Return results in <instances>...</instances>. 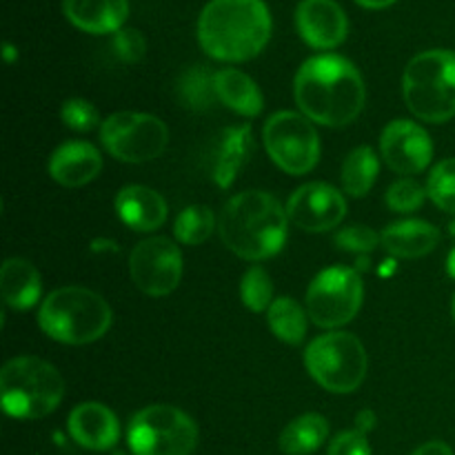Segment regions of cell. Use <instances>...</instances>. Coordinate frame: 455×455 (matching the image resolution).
<instances>
[{"label":"cell","instance_id":"6da1fadb","mask_svg":"<svg viewBox=\"0 0 455 455\" xmlns=\"http://www.w3.org/2000/svg\"><path fill=\"white\" fill-rule=\"evenodd\" d=\"M296 102L311 123L345 127L364 107V83L354 62L336 53H320L302 62L293 83Z\"/></svg>","mask_w":455,"mask_h":455},{"label":"cell","instance_id":"7a4b0ae2","mask_svg":"<svg viewBox=\"0 0 455 455\" xmlns=\"http://www.w3.org/2000/svg\"><path fill=\"white\" fill-rule=\"evenodd\" d=\"M269 38L271 12L265 0H209L200 12V47L216 60H249Z\"/></svg>","mask_w":455,"mask_h":455},{"label":"cell","instance_id":"3957f363","mask_svg":"<svg viewBox=\"0 0 455 455\" xmlns=\"http://www.w3.org/2000/svg\"><path fill=\"white\" fill-rule=\"evenodd\" d=\"M289 216L283 204L267 191H243L222 207L218 231L235 256L244 260H267L287 240Z\"/></svg>","mask_w":455,"mask_h":455},{"label":"cell","instance_id":"277c9868","mask_svg":"<svg viewBox=\"0 0 455 455\" xmlns=\"http://www.w3.org/2000/svg\"><path fill=\"white\" fill-rule=\"evenodd\" d=\"M38 324L62 345H89L109 331L111 309L102 296L84 287H62L49 293L38 311Z\"/></svg>","mask_w":455,"mask_h":455},{"label":"cell","instance_id":"5b68a950","mask_svg":"<svg viewBox=\"0 0 455 455\" xmlns=\"http://www.w3.org/2000/svg\"><path fill=\"white\" fill-rule=\"evenodd\" d=\"M65 395V380L53 364L34 355H18L0 371V400L7 416L38 420L56 411Z\"/></svg>","mask_w":455,"mask_h":455},{"label":"cell","instance_id":"8992f818","mask_svg":"<svg viewBox=\"0 0 455 455\" xmlns=\"http://www.w3.org/2000/svg\"><path fill=\"white\" fill-rule=\"evenodd\" d=\"M409 111L425 123H447L455 116V53L429 49L409 60L403 76Z\"/></svg>","mask_w":455,"mask_h":455},{"label":"cell","instance_id":"52a82bcc","mask_svg":"<svg viewBox=\"0 0 455 455\" xmlns=\"http://www.w3.org/2000/svg\"><path fill=\"white\" fill-rule=\"evenodd\" d=\"M305 364L323 389L331 394H351L367 376V351L354 333L331 331L307 347Z\"/></svg>","mask_w":455,"mask_h":455},{"label":"cell","instance_id":"ba28073f","mask_svg":"<svg viewBox=\"0 0 455 455\" xmlns=\"http://www.w3.org/2000/svg\"><path fill=\"white\" fill-rule=\"evenodd\" d=\"M127 443L133 455H191L198 427L178 407L151 404L132 418Z\"/></svg>","mask_w":455,"mask_h":455},{"label":"cell","instance_id":"9c48e42d","mask_svg":"<svg viewBox=\"0 0 455 455\" xmlns=\"http://www.w3.org/2000/svg\"><path fill=\"white\" fill-rule=\"evenodd\" d=\"M100 142L120 163H149L167 147L169 129L151 114L118 111L100 124Z\"/></svg>","mask_w":455,"mask_h":455},{"label":"cell","instance_id":"30bf717a","mask_svg":"<svg viewBox=\"0 0 455 455\" xmlns=\"http://www.w3.org/2000/svg\"><path fill=\"white\" fill-rule=\"evenodd\" d=\"M267 154L283 172L291 176L309 173L318 164L320 138L314 123L305 114L278 111L262 129Z\"/></svg>","mask_w":455,"mask_h":455},{"label":"cell","instance_id":"8fae6325","mask_svg":"<svg viewBox=\"0 0 455 455\" xmlns=\"http://www.w3.org/2000/svg\"><path fill=\"white\" fill-rule=\"evenodd\" d=\"M363 280L349 267H329L307 289V315L323 329L351 323L363 305Z\"/></svg>","mask_w":455,"mask_h":455},{"label":"cell","instance_id":"7c38bea8","mask_svg":"<svg viewBox=\"0 0 455 455\" xmlns=\"http://www.w3.org/2000/svg\"><path fill=\"white\" fill-rule=\"evenodd\" d=\"M129 271L142 293L151 298L169 296L180 284L182 253L169 238L154 235L133 247Z\"/></svg>","mask_w":455,"mask_h":455},{"label":"cell","instance_id":"4fadbf2b","mask_svg":"<svg viewBox=\"0 0 455 455\" xmlns=\"http://www.w3.org/2000/svg\"><path fill=\"white\" fill-rule=\"evenodd\" d=\"M347 203L338 189L324 182H309L293 191L287 203V216L300 229L309 234L329 231L342 222Z\"/></svg>","mask_w":455,"mask_h":455},{"label":"cell","instance_id":"5bb4252c","mask_svg":"<svg viewBox=\"0 0 455 455\" xmlns=\"http://www.w3.org/2000/svg\"><path fill=\"white\" fill-rule=\"evenodd\" d=\"M380 151L385 163L403 176H413V173L425 172L427 164L434 156V145L431 138L420 124L411 120H394L387 124L380 138Z\"/></svg>","mask_w":455,"mask_h":455},{"label":"cell","instance_id":"9a60e30c","mask_svg":"<svg viewBox=\"0 0 455 455\" xmlns=\"http://www.w3.org/2000/svg\"><path fill=\"white\" fill-rule=\"evenodd\" d=\"M296 27L309 47L333 49L345 43L349 20L336 0H302L296 9Z\"/></svg>","mask_w":455,"mask_h":455},{"label":"cell","instance_id":"2e32d148","mask_svg":"<svg viewBox=\"0 0 455 455\" xmlns=\"http://www.w3.org/2000/svg\"><path fill=\"white\" fill-rule=\"evenodd\" d=\"M69 435L89 451H107L120 440V422L100 403H83L69 413Z\"/></svg>","mask_w":455,"mask_h":455},{"label":"cell","instance_id":"e0dca14e","mask_svg":"<svg viewBox=\"0 0 455 455\" xmlns=\"http://www.w3.org/2000/svg\"><path fill=\"white\" fill-rule=\"evenodd\" d=\"M100 151L84 140L62 142L49 158V176L62 187H83L100 173Z\"/></svg>","mask_w":455,"mask_h":455},{"label":"cell","instance_id":"ac0fdd59","mask_svg":"<svg viewBox=\"0 0 455 455\" xmlns=\"http://www.w3.org/2000/svg\"><path fill=\"white\" fill-rule=\"evenodd\" d=\"M253 149V138L249 124L222 129L220 136L213 140L212 154V178L220 189L234 185L235 176L243 172Z\"/></svg>","mask_w":455,"mask_h":455},{"label":"cell","instance_id":"d6986e66","mask_svg":"<svg viewBox=\"0 0 455 455\" xmlns=\"http://www.w3.org/2000/svg\"><path fill=\"white\" fill-rule=\"evenodd\" d=\"M116 213L132 231H154L167 220V203L149 187L129 185L116 196Z\"/></svg>","mask_w":455,"mask_h":455},{"label":"cell","instance_id":"ffe728a7","mask_svg":"<svg viewBox=\"0 0 455 455\" xmlns=\"http://www.w3.org/2000/svg\"><path fill=\"white\" fill-rule=\"evenodd\" d=\"M67 20L87 34H116L129 16V0H62Z\"/></svg>","mask_w":455,"mask_h":455},{"label":"cell","instance_id":"44dd1931","mask_svg":"<svg viewBox=\"0 0 455 455\" xmlns=\"http://www.w3.org/2000/svg\"><path fill=\"white\" fill-rule=\"evenodd\" d=\"M382 247L395 258H422L440 243V231L425 220H403L387 227L380 235Z\"/></svg>","mask_w":455,"mask_h":455},{"label":"cell","instance_id":"7402d4cb","mask_svg":"<svg viewBox=\"0 0 455 455\" xmlns=\"http://www.w3.org/2000/svg\"><path fill=\"white\" fill-rule=\"evenodd\" d=\"M0 293L4 305L12 309H31L40 300V274L31 262L9 258L0 269Z\"/></svg>","mask_w":455,"mask_h":455},{"label":"cell","instance_id":"603a6c76","mask_svg":"<svg viewBox=\"0 0 455 455\" xmlns=\"http://www.w3.org/2000/svg\"><path fill=\"white\" fill-rule=\"evenodd\" d=\"M213 84H216L218 100L229 107V109H234L235 114L253 118L265 107L258 84L240 69H231L229 67V69L216 71Z\"/></svg>","mask_w":455,"mask_h":455},{"label":"cell","instance_id":"cb8c5ba5","mask_svg":"<svg viewBox=\"0 0 455 455\" xmlns=\"http://www.w3.org/2000/svg\"><path fill=\"white\" fill-rule=\"evenodd\" d=\"M329 435L327 418L320 413H305L283 429L278 440L280 451L284 455H311L323 447Z\"/></svg>","mask_w":455,"mask_h":455},{"label":"cell","instance_id":"d4e9b609","mask_svg":"<svg viewBox=\"0 0 455 455\" xmlns=\"http://www.w3.org/2000/svg\"><path fill=\"white\" fill-rule=\"evenodd\" d=\"M267 323L274 336L287 345H300L307 333V314L293 298H275L267 311Z\"/></svg>","mask_w":455,"mask_h":455},{"label":"cell","instance_id":"484cf974","mask_svg":"<svg viewBox=\"0 0 455 455\" xmlns=\"http://www.w3.org/2000/svg\"><path fill=\"white\" fill-rule=\"evenodd\" d=\"M378 156L371 147H355L342 163V187L354 198H363L369 194L378 178Z\"/></svg>","mask_w":455,"mask_h":455},{"label":"cell","instance_id":"4316f807","mask_svg":"<svg viewBox=\"0 0 455 455\" xmlns=\"http://www.w3.org/2000/svg\"><path fill=\"white\" fill-rule=\"evenodd\" d=\"M213 76L207 67H189L185 74L178 78V98L182 105L191 111H204L209 109L216 96V84H213Z\"/></svg>","mask_w":455,"mask_h":455},{"label":"cell","instance_id":"83f0119b","mask_svg":"<svg viewBox=\"0 0 455 455\" xmlns=\"http://www.w3.org/2000/svg\"><path fill=\"white\" fill-rule=\"evenodd\" d=\"M213 229H216V218H213L212 209L204 204H191V207L182 209L173 222V234H176L178 243L189 244V247L207 243Z\"/></svg>","mask_w":455,"mask_h":455},{"label":"cell","instance_id":"f1b7e54d","mask_svg":"<svg viewBox=\"0 0 455 455\" xmlns=\"http://www.w3.org/2000/svg\"><path fill=\"white\" fill-rule=\"evenodd\" d=\"M240 298H243V305L253 314L269 311L274 302V284L262 267H249L244 271L243 283H240Z\"/></svg>","mask_w":455,"mask_h":455},{"label":"cell","instance_id":"f546056e","mask_svg":"<svg viewBox=\"0 0 455 455\" xmlns=\"http://www.w3.org/2000/svg\"><path fill=\"white\" fill-rule=\"evenodd\" d=\"M427 194L434 200L435 207L455 216V158L435 164L427 182Z\"/></svg>","mask_w":455,"mask_h":455},{"label":"cell","instance_id":"4dcf8cb0","mask_svg":"<svg viewBox=\"0 0 455 455\" xmlns=\"http://www.w3.org/2000/svg\"><path fill=\"white\" fill-rule=\"evenodd\" d=\"M427 189L413 178H403L387 189V204L398 213H411L422 207L427 198Z\"/></svg>","mask_w":455,"mask_h":455},{"label":"cell","instance_id":"1f68e13d","mask_svg":"<svg viewBox=\"0 0 455 455\" xmlns=\"http://www.w3.org/2000/svg\"><path fill=\"white\" fill-rule=\"evenodd\" d=\"M60 118L65 123V127L74 129V132H92L98 123H100V116L98 109L89 100L83 98H69L65 100L60 109Z\"/></svg>","mask_w":455,"mask_h":455},{"label":"cell","instance_id":"d6a6232c","mask_svg":"<svg viewBox=\"0 0 455 455\" xmlns=\"http://www.w3.org/2000/svg\"><path fill=\"white\" fill-rule=\"evenodd\" d=\"M378 243H382L380 238L376 235V231L369 229L364 225H351L345 227L342 231H338L336 235V244L345 251H354V253H369L378 247Z\"/></svg>","mask_w":455,"mask_h":455},{"label":"cell","instance_id":"836d02e7","mask_svg":"<svg viewBox=\"0 0 455 455\" xmlns=\"http://www.w3.org/2000/svg\"><path fill=\"white\" fill-rule=\"evenodd\" d=\"M145 38L138 29H120L116 31V38H114V52L116 56L120 58L123 62H138L145 58Z\"/></svg>","mask_w":455,"mask_h":455},{"label":"cell","instance_id":"e575fe53","mask_svg":"<svg viewBox=\"0 0 455 455\" xmlns=\"http://www.w3.org/2000/svg\"><path fill=\"white\" fill-rule=\"evenodd\" d=\"M329 455H371V447L367 443V435L360 431H342L333 438Z\"/></svg>","mask_w":455,"mask_h":455},{"label":"cell","instance_id":"d590c367","mask_svg":"<svg viewBox=\"0 0 455 455\" xmlns=\"http://www.w3.org/2000/svg\"><path fill=\"white\" fill-rule=\"evenodd\" d=\"M376 429V413L371 409H364L355 416V431H360L363 435H367L369 431Z\"/></svg>","mask_w":455,"mask_h":455},{"label":"cell","instance_id":"8d00e7d4","mask_svg":"<svg viewBox=\"0 0 455 455\" xmlns=\"http://www.w3.org/2000/svg\"><path fill=\"white\" fill-rule=\"evenodd\" d=\"M413 455H453L451 447L444 443H440V440H434V443H427L422 444V447H418Z\"/></svg>","mask_w":455,"mask_h":455},{"label":"cell","instance_id":"74e56055","mask_svg":"<svg viewBox=\"0 0 455 455\" xmlns=\"http://www.w3.org/2000/svg\"><path fill=\"white\" fill-rule=\"evenodd\" d=\"M355 3L364 9H385L391 7L394 3H398V0H355Z\"/></svg>","mask_w":455,"mask_h":455},{"label":"cell","instance_id":"f35d334b","mask_svg":"<svg viewBox=\"0 0 455 455\" xmlns=\"http://www.w3.org/2000/svg\"><path fill=\"white\" fill-rule=\"evenodd\" d=\"M16 56H18L16 47H13L12 43H4V60L13 62V60H16Z\"/></svg>","mask_w":455,"mask_h":455},{"label":"cell","instance_id":"ab89813d","mask_svg":"<svg viewBox=\"0 0 455 455\" xmlns=\"http://www.w3.org/2000/svg\"><path fill=\"white\" fill-rule=\"evenodd\" d=\"M447 271H449V275L455 280V247L451 249V253H449V258H447Z\"/></svg>","mask_w":455,"mask_h":455},{"label":"cell","instance_id":"60d3db41","mask_svg":"<svg viewBox=\"0 0 455 455\" xmlns=\"http://www.w3.org/2000/svg\"><path fill=\"white\" fill-rule=\"evenodd\" d=\"M451 314H453V320H455V296H453V302H451Z\"/></svg>","mask_w":455,"mask_h":455},{"label":"cell","instance_id":"b9f144b4","mask_svg":"<svg viewBox=\"0 0 455 455\" xmlns=\"http://www.w3.org/2000/svg\"><path fill=\"white\" fill-rule=\"evenodd\" d=\"M114 455H124V453H123V451H116Z\"/></svg>","mask_w":455,"mask_h":455}]
</instances>
